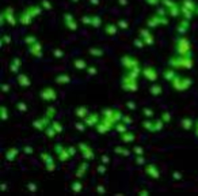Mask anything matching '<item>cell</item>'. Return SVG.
<instances>
[{
	"label": "cell",
	"mask_w": 198,
	"mask_h": 196,
	"mask_svg": "<svg viewBox=\"0 0 198 196\" xmlns=\"http://www.w3.org/2000/svg\"><path fill=\"white\" fill-rule=\"evenodd\" d=\"M16 155H18V150L16 149H10L7 151V159L8 161H14Z\"/></svg>",
	"instance_id": "obj_29"
},
{
	"label": "cell",
	"mask_w": 198,
	"mask_h": 196,
	"mask_svg": "<svg viewBox=\"0 0 198 196\" xmlns=\"http://www.w3.org/2000/svg\"><path fill=\"white\" fill-rule=\"evenodd\" d=\"M72 2H73V3H76V2H79V0H72Z\"/></svg>",
	"instance_id": "obj_53"
},
{
	"label": "cell",
	"mask_w": 198,
	"mask_h": 196,
	"mask_svg": "<svg viewBox=\"0 0 198 196\" xmlns=\"http://www.w3.org/2000/svg\"><path fill=\"white\" fill-rule=\"evenodd\" d=\"M164 125V121L163 120H154V132H158V131L162 129V127Z\"/></svg>",
	"instance_id": "obj_30"
},
{
	"label": "cell",
	"mask_w": 198,
	"mask_h": 196,
	"mask_svg": "<svg viewBox=\"0 0 198 196\" xmlns=\"http://www.w3.org/2000/svg\"><path fill=\"white\" fill-rule=\"evenodd\" d=\"M24 42H26L27 46H30V45H33L34 42H37V38H35L34 35H27L26 40H24Z\"/></svg>",
	"instance_id": "obj_37"
},
{
	"label": "cell",
	"mask_w": 198,
	"mask_h": 196,
	"mask_svg": "<svg viewBox=\"0 0 198 196\" xmlns=\"http://www.w3.org/2000/svg\"><path fill=\"white\" fill-rule=\"evenodd\" d=\"M69 80H71V78H69L68 75H64V74H63V75H59V76L56 78V82H57V83H59V84L68 83Z\"/></svg>",
	"instance_id": "obj_27"
},
{
	"label": "cell",
	"mask_w": 198,
	"mask_h": 196,
	"mask_svg": "<svg viewBox=\"0 0 198 196\" xmlns=\"http://www.w3.org/2000/svg\"><path fill=\"white\" fill-rule=\"evenodd\" d=\"M105 33L107 35H114L117 33V24L114 23H107L105 26Z\"/></svg>",
	"instance_id": "obj_22"
},
{
	"label": "cell",
	"mask_w": 198,
	"mask_h": 196,
	"mask_svg": "<svg viewBox=\"0 0 198 196\" xmlns=\"http://www.w3.org/2000/svg\"><path fill=\"white\" fill-rule=\"evenodd\" d=\"M194 132H195V135L198 136V120L195 121V124H194Z\"/></svg>",
	"instance_id": "obj_50"
},
{
	"label": "cell",
	"mask_w": 198,
	"mask_h": 196,
	"mask_svg": "<svg viewBox=\"0 0 198 196\" xmlns=\"http://www.w3.org/2000/svg\"><path fill=\"white\" fill-rule=\"evenodd\" d=\"M73 189H75V191H80L81 189V184L80 182H73Z\"/></svg>",
	"instance_id": "obj_46"
},
{
	"label": "cell",
	"mask_w": 198,
	"mask_h": 196,
	"mask_svg": "<svg viewBox=\"0 0 198 196\" xmlns=\"http://www.w3.org/2000/svg\"><path fill=\"white\" fill-rule=\"evenodd\" d=\"M88 169V163L87 162H81L79 166H77V170L75 172V174L77 176V177H83V176L86 174V172H87Z\"/></svg>",
	"instance_id": "obj_19"
},
{
	"label": "cell",
	"mask_w": 198,
	"mask_h": 196,
	"mask_svg": "<svg viewBox=\"0 0 198 196\" xmlns=\"http://www.w3.org/2000/svg\"><path fill=\"white\" fill-rule=\"evenodd\" d=\"M140 37L145 42V45H154V37L148 30H140Z\"/></svg>",
	"instance_id": "obj_16"
},
{
	"label": "cell",
	"mask_w": 198,
	"mask_h": 196,
	"mask_svg": "<svg viewBox=\"0 0 198 196\" xmlns=\"http://www.w3.org/2000/svg\"><path fill=\"white\" fill-rule=\"evenodd\" d=\"M44 132H45V133H46V135H48V136H49V138H53V136H55V135L57 133V132H56V129H55V128H53V127H52V128H46V129H45V131H44Z\"/></svg>",
	"instance_id": "obj_38"
},
{
	"label": "cell",
	"mask_w": 198,
	"mask_h": 196,
	"mask_svg": "<svg viewBox=\"0 0 198 196\" xmlns=\"http://www.w3.org/2000/svg\"><path fill=\"white\" fill-rule=\"evenodd\" d=\"M193 65V60H191V56H175V57H171L170 59V67L174 68V69H183V68H191Z\"/></svg>",
	"instance_id": "obj_1"
},
{
	"label": "cell",
	"mask_w": 198,
	"mask_h": 196,
	"mask_svg": "<svg viewBox=\"0 0 198 196\" xmlns=\"http://www.w3.org/2000/svg\"><path fill=\"white\" fill-rule=\"evenodd\" d=\"M83 23L84 24H91V20H92V16H83Z\"/></svg>",
	"instance_id": "obj_40"
},
{
	"label": "cell",
	"mask_w": 198,
	"mask_h": 196,
	"mask_svg": "<svg viewBox=\"0 0 198 196\" xmlns=\"http://www.w3.org/2000/svg\"><path fill=\"white\" fill-rule=\"evenodd\" d=\"M122 65L125 69H128V71L140 67L137 59H134V57H132V56H123L122 57Z\"/></svg>",
	"instance_id": "obj_5"
},
{
	"label": "cell",
	"mask_w": 198,
	"mask_h": 196,
	"mask_svg": "<svg viewBox=\"0 0 198 196\" xmlns=\"http://www.w3.org/2000/svg\"><path fill=\"white\" fill-rule=\"evenodd\" d=\"M41 98H42L44 101H53L56 100L57 97V93L55 91V89L52 87H45L44 90H41Z\"/></svg>",
	"instance_id": "obj_9"
},
{
	"label": "cell",
	"mask_w": 198,
	"mask_h": 196,
	"mask_svg": "<svg viewBox=\"0 0 198 196\" xmlns=\"http://www.w3.org/2000/svg\"><path fill=\"white\" fill-rule=\"evenodd\" d=\"M41 158L44 159V163L46 165V169H48V170H55V169H56V165L53 163V157H52L50 154L44 153L42 155H41Z\"/></svg>",
	"instance_id": "obj_14"
},
{
	"label": "cell",
	"mask_w": 198,
	"mask_h": 196,
	"mask_svg": "<svg viewBox=\"0 0 198 196\" xmlns=\"http://www.w3.org/2000/svg\"><path fill=\"white\" fill-rule=\"evenodd\" d=\"M170 83H171V86L175 90H178V91H183V90H187L191 86V79L185 78V76H180V75H176L174 79L170 82Z\"/></svg>",
	"instance_id": "obj_3"
},
{
	"label": "cell",
	"mask_w": 198,
	"mask_h": 196,
	"mask_svg": "<svg viewBox=\"0 0 198 196\" xmlns=\"http://www.w3.org/2000/svg\"><path fill=\"white\" fill-rule=\"evenodd\" d=\"M149 93H151V94H154V95H159V94L162 93V87H160L159 84L151 86V89H149Z\"/></svg>",
	"instance_id": "obj_33"
},
{
	"label": "cell",
	"mask_w": 198,
	"mask_h": 196,
	"mask_svg": "<svg viewBox=\"0 0 198 196\" xmlns=\"http://www.w3.org/2000/svg\"><path fill=\"white\" fill-rule=\"evenodd\" d=\"M64 23H65V26H67L69 30H76V29H77L76 20L73 19V16L71 14H65L64 15Z\"/></svg>",
	"instance_id": "obj_13"
},
{
	"label": "cell",
	"mask_w": 198,
	"mask_h": 196,
	"mask_svg": "<svg viewBox=\"0 0 198 196\" xmlns=\"http://www.w3.org/2000/svg\"><path fill=\"white\" fill-rule=\"evenodd\" d=\"M101 121V118H99L98 113H88L87 116L83 118V122L87 127H96V124Z\"/></svg>",
	"instance_id": "obj_10"
},
{
	"label": "cell",
	"mask_w": 198,
	"mask_h": 196,
	"mask_svg": "<svg viewBox=\"0 0 198 196\" xmlns=\"http://www.w3.org/2000/svg\"><path fill=\"white\" fill-rule=\"evenodd\" d=\"M52 112H55V109H53V108H49L46 116H44L42 118H38L37 121L33 122L34 128H37L38 131H45V129H46V125H48V122H49V114H50Z\"/></svg>",
	"instance_id": "obj_4"
},
{
	"label": "cell",
	"mask_w": 198,
	"mask_h": 196,
	"mask_svg": "<svg viewBox=\"0 0 198 196\" xmlns=\"http://www.w3.org/2000/svg\"><path fill=\"white\" fill-rule=\"evenodd\" d=\"M134 153H136V155H143L144 154V150L141 149V147H134Z\"/></svg>",
	"instance_id": "obj_42"
},
{
	"label": "cell",
	"mask_w": 198,
	"mask_h": 196,
	"mask_svg": "<svg viewBox=\"0 0 198 196\" xmlns=\"http://www.w3.org/2000/svg\"><path fill=\"white\" fill-rule=\"evenodd\" d=\"M102 24V19L101 16H96V15H92V20H91V26L94 27H99Z\"/></svg>",
	"instance_id": "obj_31"
},
{
	"label": "cell",
	"mask_w": 198,
	"mask_h": 196,
	"mask_svg": "<svg viewBox=\"0 0 198 196\" xmlns=\"http://www.w3.org/2000/svg\"><path fill=\"white\" fill-rule=\"evenodd\" d=\"M136 162H137V165H144V158H140V155H137V159H136Z\"/></svg>",
	"instance_id": "obj_48"
},
{
	"label": "cell",
	"mask_w": 198,
	"mask_h": 196,
	"mask_svg": "<svg viewBox=\"0 0 198 196\" xmlns=\"http://www.w3.org/2000/svg\"><path fill=\"white\" fill-rule=\"evenodd\" d=\"M143 112H144V114H145L147 117H152V116H154V112H152L149 108H144Z\"/></svg>",
	"instance_id": "obj_39"
},
{
	"label": "cell",
	"mask_w": 198,
	"mask_h": 196,
	"mask_svg": "<svg viewBox=\"0 0 198 196\" xmlns=\"http://www.w3.org/2000/svg\"><path fill=\"white\" fill-rule=\"evenodd\" d=\"M18 83L22 86V87L26 89L29 84H30V79H29L27 75H24V74H20V75L18 76Z\"/></svg>",
	"instance_id": "obj_20"
},
{
	"label": "cell",
	"mask_w": 198,
	"mask_h": 196,
	"mask_svg": "<svg viewBox=\"0 0 198 196\" xmlns=\"http://www.w3.org/2000/svg\"><path fill=\"white\" fill-rule=\"evenodd\" d=\"M52 127L56 129V132H57V133H60L61 131H63V125H61L59 121H56V120H53V121H52Z\"/></svg>",
	"instance_id": "obj_35"
},
{
	"label": "cell",
	"mask_w": 198,
	"mask_h": 196,
	"mask_svg": "<svg viewBox=\"0 0 198 196\" xmlns=\"http://www.w3.org/2000/svg\"><path fill=\"white\" fill-rule=\"evenodd\" d=\"M79 150H80L81 155L84 157V159H87V161H91V159L95 158V154H94L91 146H88L87 143H80V144H79Z\"/></svg>",
	"instance_id": "obj_6"
},
{
	"label": "cell",
	"mask_w": 198,
	"mask_h": 196,
	"mask_svg": "<svg viewBox=\"0 0 198 196\" xmlns=\"http://www.w3.org/2000/svg\"><path fill=\"white\" fill-rule=\"evenodd\" d=\"M12 14H14V11H12L11 8H7V10L3 12V20H4V22L7 20L8 24H11V26H15L16 22H18V19L14 18V16H12Z\"/></svg>",
	"instance_id": "obj_12"
},
{
	"label": "cell",
	"mask_w": 198,
	"mask_h": 196,
	"mask_svg": "<svg viewBox=\"0 0 198 196\" xmlns=\"http://www.w3.org/2000/svg\"><path fill=\"white\" fill-rule=\"evenodd\" d=\"M179 3L182 8H186V10H190L193 12H195V10H197V4L194 0H180Z\"/></svg>",
	"instance_id": "obj_17"
},
{
	"label": "cell",
	"mask_w": 198,
	"mask_h": 196,
	"mask_svg": "<svg viewBox=\"0 0 198 196\" xmlns=\"http://www.w3.org/2000/svg\"><path fill=\"white\" fill-rule=\"evenodd\" d=\"M162 118H163L164 122H170V114H168L167 112H164V113L162 114Z\"/></svg>",
	"instance_id": "obj_41"
},
{
	"label": "cell",
	"mask_w": 198,
	"mask_h": 196,
	"mask_svg": "<svg viewBox=\"0 0 198 196\" xmlns=\"http://www.w3.org/2000/svg\"><path fill=\"white\" fill-rule=\"evenodd\" d=\"M121 121H123V122H125V124L128 125L129 122H132V118H130V117H128V116H122V120H121Z\"/></svg>",
	"instance_id": "obj_45"
},
{
	"label": "cell",
	"mask_w": 198,
	"mask_h": 196,
	"mask_svg": "<svg viewBox=\"0 0 198 196\" xmlns=\"http://www.w3.org/2000/svg\"><path fill=\"white\" fill-rule=\"evenodd\" d=\"M68 151H69V154H71L72 157L76 154V149H75V147H72V146H71V147H68Z\"/></svg>",
	"instance_id": "obj_47"
},
{
	"label": "cell",
	"mask_w": 198,
	"mask_h": 196,
	"mask_svg": "<svg viewBox=\"0 0 198 196\" xmlns=\"http://www.w3.org/2000/svg\"><path fill=\"white\" fill-rule=\"evenodd\" d=\"M41 6H42V7H46V8H50V3H49L48 0H44V2L41 3Z\"/></svg>",
	"instance_id": "obj_49"
},
{
	"label": "cell",
	"mask_w": 198,
	"mask_h": 196,
	"mask_svg": "<svg viewBox=\"0 0 198 196\" xmlns=\"http://www.w3.org/2000/svg\"><path fill=\"white\" fill-rule=\"evenodd\" d=\"M118 26H119V27H122V29H126V27H128L126 20H118Z\"/></svg>",
	"instance_id": "obj_43"
},
{
	"label": "cell",
	"mask_w": 198,
	"mask_h": 196,
	"mask_svg": "<svg viewBox=\"0 0 198 196\" xmlns=\"http://www.w3.org/2000/svg\"><path fill=\"white\" fill-rule=\"evenodd\" d=\"M115 153L118 155H122V157H128V155H129V151L122 149V147H115Z\"/></svg>",
	"instance_id": "obj_34"
},
{
	"label": "cell",
	"mask_w": 198,
	"mask_h": 196,
	"mask_svg": "<svg viewBox=\"0 0 198 196\" xmlns=\"http://www.w3.org/2000/svg\"><path fill=\"white\" fill-rule=\"evenodd\" d=\"M145 173L149 176V177L159 178V170H158V167H156V165H152V163L147 165V167H145Z\"/></svg>",
	"instance_id": "obj_18"
},
{
	"label": "cell",
	"mask_w": 198,
	"mask_h": 196,
	"mask_svg": "<svg viewBox=\"0 0 198 196\" xmlns=\"http://www.w3.org/2000/svg\"><path fill=\"white\" fill-rule=\"evenodd\" d=\"M144 128H145L147 131H149V132H154V120H147L143 122Z\"/></svg>",
	"instance_id": "obj_32"
},
{
	"label": "cell",
	"mask_w": 198,
	"mask_h": 196,
	"mask_svg": "<svg viewBox=\"0 0 198 196\" xmlns=\"http://www.w3.org/2000/svg\"><path fill=\"white\" fill-rule=\"evenodd\" d=\"M19 64H20V61H19V59H14L12 60V63L10 64V69L12 72H18V69H19Z\"/></svg>",
	"instance_id": "obj_28"
},
{
	"label": "cell",
	"mask_w": 198,
	"mask_h": 196,
	"mask_svg": "<svg viewBox=\"0 0 198 196\" xmlns=\"http://www.w3.org/2000/svg\"><path fill=\"white\" fill-rule=\"evenodd\" d=\"M55 153H56L57 157H59L60 161H63V162L68 161V159L72 157V155L69 154V151H68V147H63L61 144H57L55 147Z\"/></svg>",
	"instance_id": "obj_7"
},
{
	"label": "cell",
	"mask_w": 198,
	"mask_h": 196,
	"mask_svg": "<svg viewBox=\"0 0 198 196\" xmlns=\"http://www.w3.org/2000/svg\"><path fill=\"white\" fill-rule=\"evenodd\" d=\"M115 129H117L118 133H125L126 132V124L123 121H118L117 124H115Z\"/></svg>",
	"instance_id": "obj_26"
},
{
	"label": "cell",
	"mask_w": 198,
	"mask_h": 196,
	"mask_svg": "<svg viewBox=\"0 0 198 196\" xmlns=\"http://www.w3.org/2000/svg\"><path fill=\"white\" fill-rule=\"evenodd\" d=\"M73 67L77 68V69H87L88 65L86 64V61L84 60H81V59H77L73 61Z\"/></svg>",
	"instance_id": "obj_23"
},
{
	"label": "cell",
	"mask_w": 198,
	"mask_h": 196,
	"mask_svg": "<svg viewBox=\"0 0 198 196\" xmlns=\"http://www.w3.org/2000/svg\"><path fill=\"white\" fill-rule=\"evenodd\" d=\"M194 124H195V122L193 121L191 118H183V120L180 121V125H182L185 129H190V128H191V127L194 125Z\"/></svg>",
	"instance_id": "obj_25"
},
{
	"label": "cell",
	"mask_w": 198,
	"mask_h": 196,
	"mask_svg": "<svg viewBox=\"0 0 198 196\" xmlns=\"http://www.w3.org/2000/svg\"><path fill=\"white\" fill-rule=\"evenodd\" d=\"M143 76L149 82H155L156 79H158V72H156V69L154 67L145 65V67L143 68Z\"/></svg>",
	"instance_id": "obj_8"
},
{
	"label": "cell",
	"mask_w": 198,
	"mask_h": 196,
	"mask_svg": "<svg viewBox=\"0 0 198 196\" xmlns=\"http://www.w3.org/2000/svg\"><path fill=\"white\" fill-rule=\"evenodd\" d=\"M30 53L34 57H37V59H38V57H41V53H42V46H41V44L38 42V41H37V42H34L33 45H30Z\"/></svg>",
	"instance_id": "obj_15"
},
{
	"label": "cell",
	"mask_w": 198,
	"mask_h": 196,
	"mask_svg": "<svg viewBox=\"0 0 198 196\" xmlns=\"http://www.w3.org/2000/svg\"><path fill=\"white\" fill-rule=\"evenodd\" d=\"M75 114L77 117H80V118H84L88 114V110H87V108H84V106H80V108H77L75 110Z\"/></svg>",
	"instance_id": "obj_24"
},
{
	"label": "cell",
	"mask_w": 198,
	"mask_h": 196,
	"mask_svg": "<svg viewBox=\"0 0 198 196\" xmlns=\"http://www.w3.org/2000/svg\"><path fill=\"white\" fill-rule=\"evenodd\" d=\"M148 4H151V6H156V4L162 3V0H147Z\"/></svg>",
	"instance_id": "obj_44"
},
{
	"label": "cell",
	"mask_w": 198,
	"mask_h": 196,
	"mask_svg": "<svg viewBox=\"0 0 198 196\" xmlns=\"http://www.w3.org/2000/svg\"><path fill=\"white\" fill-rule=\"evenodd\" d=\"M118 3H121V4H123V6H125V4H126V0H118Z\"/></svg>",
	"instance_id": "obj_51"
},
{
	"label": "cell",
	"mask_w": 198,
	"mask_h": 196,
	"mask_svg": "<svg viewBox=\"0 0 198 196\" xmlns=\"http://www.w3.org/2000/svg\"><path fill=\"white\" fill-rule=\"evenodd\" d=\"M175 52H176V55H180V56H190L191 46H190V42H189V40H187L185 35L179 37V38L176 40Z\"/></svg>",
	"instance_id": "obj_2"
},
{
	"label": "cell",
	"mask_w": 198,
	"mask_h": 196,
	"mask_svg": "<svg viewBox=\"0 0 198 196\" xmlns=\"http://www.w3.org/2000/svg\"><path fill=\"white\" fill-rule=\"evenodd\" d=\"M189 27H190V20L186 19V18H182L180 22L178 23V26H176V31H178L180 35H185L189 31Z\"/></svg>",
	"instance_id": "obj_11"
},
{
	"label": "cell",
	"mask_w": 198,
	"mask_h": 196,
	"mask_svg": "<svg viewBox=\"0 0 198 196\" xmlns=\"http://www.w3.org/2000/svg\"><path fill=\"white\" fill-rule=\"evenodd\" d=\"M121 139H122V142H125V143H133L136 136H134V133H132V132H129V131H126L125 133L121 135Z\"/></svg>",
	"instance_id": "obj_21"
},
{
	"label": "cell",
	"mask_w": 198,
	"mask_h": 196,
	"mask_svg": "<svg viewBox=\"0 0 198 196\" xmlns=\"http://www.w3.org/2000/svg\"><path fill=\"white\" fill-rule=\"evenodd\" d=\"M90 53H91L92 56H95V57H101L103 55V52L101 51V49H98V48H91V49H90Z\"/></svg>",
	"instance_id": "obj_36"
},
{
	"label": "cell",
	"mask_w": 198,
	"mask_h": 196,
	"mask_svg": "<svg viewBox=\"0 0 198 196\" xmlns=\"http://www.w3.org/2000/svg\"><path fill=\"white\" fill-rule=\"evenodd\" d=\"M91 3H92V4H98L99 2H98V0H91Z\"/></svg>",
	"instance_id": "obj_52"
}]
</instances>
